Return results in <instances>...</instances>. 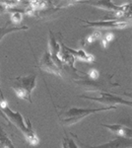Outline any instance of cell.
Segmentation results:
<instances>
[{"mask_svg":"<svg viewBox=\"0 0 132 148\" xmlns=\"http://www.w3.org/2000/svg\"><path fill=\"white\" fill-rule=\"evenodd\" d=\"M0 110L3 112V114L6 116L7 120L10 123H13L14 125L18 128L19 130H21V132L24 134L26 140L28 141L29 144L33 145H38L40 142L39 137L36 134V132L33 130V126L31 125V121L29 120H24L23 116L19 112H13L9 108L8 105H4V106L0 107Z\"/></svg>","mask_w":132,"mask_h":148,"instance_id":"obj_1","label":"cell"},{"mask_svg":"<svg viewBox=\"0 0 132 148\" xmlns=\"http://www.w3.org/2000/svg\"><path fill=\"white\" fill-rule=\"evenodd\" d=\"M114 109H116V106L105 107V108H101V109L71 108L59 116V121H60L62 125L70 126L79 123L81 120H83L84 118L90 116V114H95L101 113V112L110 111V110H114Z\"/></svg>","mask_w":132,"mask_h":148,"instance_id":"obj_2","label":"cell"},{"mask_svg":"<svg viewBox=\"0 0 132 148\" xmlns=\"http://www.w3.org/2000/svg\"><path fill=\"white\" fill-rule=\"evenodd\" d=\"M37 76L28 75L23 77H16L13 79L12 89L15 91L18 98L32 104V93L36 88Z\"/></svg>","mask_w":132,"mask_h":148,"instance_id":"obj_3","label":"cell"},{"mask_svg":"<svg viewBox=\"0 0 132 148\" xmlns=\"http://www.w3.org/2000/svg\"><path fill=\"white\" fill-rule=\"evenodd\" d=\"M80 98L86 100H90V101H96L102 103L104 105H126V106H131V102L126 101L123 98L116 96V95H112L110 93H105V92H101L100 97H91V96H86V95H82Z\"/></svg>","mask_w":132,"mask_h":148,"instance_id":"obj_4","label":"cell"},{"mask_svg":"<svg viewBox=\"0 0 132 148\" xmlns=\"http://www.w3.org/2000/svg\"><path fill=\"white\" fill-rule=\"evenodd\" d=\"M76 83L81 86L85 91L87 92H97L101 91L104 92V90H107L109 87H114V86H119L118 84H114V83H110L109 81L107 82V80H92V79H88V80H76Z\"/></svg>","mask_w":132,"mask_h":148,"instance_id":"obj_5","label":"cell"},{"mask_svg":"<svg viewBox=\"0 0 132 148\" xmlns=\"http://www.w3.org/2000/svg\"><path fill=\"white\" fill-rule=\"evenodd\" d=\"M86 22V25L84 26L85 28L92 27L97 29H117V30H122V29L130 26L129 21L126 20H107V21H84Z\"/></svg>","mask_w":132,"mask_h":148,"instance_id":"obj_6","label":"cell"},{"mask_svg":"<svg viewBox=\"0 0 132 148\" xmlns=\"http://www.w3.org/2000/svg\"><path fill=\"white\" fill-rule=\"evenodd\" d=\"M39 66H40V68H42V70L47 71V72L55 74V75H57V76L62 75V70L55 64L53 59L50 56L49 51H44V54L42 56V59L40 60Z\"/></svg>","mask_w":132,"mask_h":148,"instance_id":"obj_7","label":"cell"},{"mask_svg":"<svg viewBox=\"0 0 132 148\" xmlns=\"http://www.w3.org/2000/svg\"><path fill=\"white\" fill-rule=\"evenodd\" d=\"M131 145L132 142L130 138L118 137L107 143H105V144H101L98 145V146H93L89 148H131Z\"/></svg>","mask_w":132,"mask_h":148,"instance_id":"obj_8","label":"cell"},{"mask_svg":"<svg viewBox=\"0 0 132 148\" xmlns=\"http://www.w3.org/2000/svg\"><path fill=\"white\" fill-rule=\"evenodd\" d=\"M89 3L95 7L104 9V10H107L109 12H112V13L117 12V11L124 10V9L128 8V7H130V5H131L130 3H128L127 5L118 6V5H116V4L112 3V1H91V2H89Z\"/></svg>","mask_w":132,"mask_h":148,"instance_id":"obj_9","label":"cell"},{"mask_svg":"<svg viewBox=\"0 0 132 148\" xmlns=\"http://www.w3.org/2000/svg\"><path fill=\"white\" fill-rule=\"evenodd\" d=\"M101 125L104 127L107 128L111 131L112 133L118 135L119 137H125V138H130L132 137V130L131 128L127 127L125 125H105V123H101Z\"/></svg>","mask_w":132,"mask_h":148,"instance_id":"obj_10","label":"cell"},{"mask_svg":"<svg viewBox=\"0 0 132 148\" xmlns=\"http://www.w3.org/2000/svg\"><path fill=\"white\" fill-rule=\"evenodd\" d=\"M61 46L67 52H69V53L74 57V59H78V60L85 61V62H93L94 59H95V57H94L92 54L87 53V52L84 51L83 49H77V51H76V49L64 46V45H61Z\"/></svg>","mask_w":132,"mask_h":148,"instance_id":"obj_11","label":"cell"},{"mask_svg":"<svg viewBox=\"0 0 132 148\" xmlns=\"http://www.w3.org/2000/svg\"><path fill=\"white\" fill-rule=\"evenodd\" d=\"M29 30V27L27 26H22V27H13V26H9V23L7 24L5 27H0V42L2 40L4 37L11 33L19 32V31H26Z\"/></svg>","mask_w":132,"mask_h":148,"instance_id":"obj_12","label":"cell"},{"mask_svg":"<svg viewBox=\"0 0 132 148\" xmlns=\"http://www.w3.org/2000/svg\"><path fill=\"white\" fill-rule=\"evenodd\" d=\"M0 147L2 148H15L13 143L8 137V135L4 132L2 127L0 126Z\"/></svg>","mask_w":132,"mask_h":148,"instance_id":"obj_13","label":"cell"},{"mask_svg":"<svg viewBox=\"0 0 132 148\" xmlns=\"http://www.w3.org/2000/svg\"><path fill=\"white\" fill-rule=\"evenodd\" d=\"M101 38V32L100 31H94L91 35H89L88 37L85 38V40H83V44L84 45H89V44H92L95 40H99Z\"/></svg>","mask_w":132,"mask_h":148,"instance_id":"obj_14","label":"cell"},{"mask_svg":"<svg viewBox=\"0 0 132 148\" xmlns=\"http://www.w3.org/2000/svg\"><path fill=\"white\" fill-rule=\"evenodd\" d=\"M114 40V34L109 32V33H107V34L104 35V37L101 39V42H102L103 47H107V45L109 44V42H110V40Z\"/></svg>","mask_w":132,"mask_h":148,"instance_id":"obj_15","label":"cell"},{"mask_svg":"<svg viewBox=\"0 0 132 148\" xmlns=\"http://www.w3.org/2000/svg\"><path fill=\"white\" fill-rule=\"evenodd\" d=\"M86 75H87L88 77L92 80H97L100 78V73L97 69H90V71H89Z\"/></svg>","mask_w":132,"mask_h":148,"instance_id":"obj_16","label":"cell"},{"mask_svg":"<svg viewBox=\"0 0 132 148\" xmlns=\"http://www.w3.org/2000/svg\"><path fill=\"white\" fill-rule=\"evenodd\" d=\"M67 144V147L68 148H78V146L76 145V143L73 141V139H70V138H68V139H64Z\"/></svg>","mask_w":132,"mask_h":148,"instance_id":"obj_17","label":"cell"},{"mask_svg":"<svg viewBox=\"0 0 132 148\" xmlns=\"http://www.w3.org/2000/svg\"><path fill=\"white\" fill-rule=\"evenodd\" d=\"M5 13H8V8L0 2V15H3Z\"/></svg>","mask_w":132,"mask_h":148,"instance_id":"obj_18","label":"cell"},{"mask_svg":"<svg viewBox=\"0 0 132 148\" xmlns=\"http://www.w3.org/2000/svg\"><path fill=\"white\" fill-rule=\"evenodd\" d=\"M0 100H1V102H0V107H1V106H4V105H6V104H7L6 101H5V99H4L3 93H2L1 85H0Z\"/></svg>","mask_w":132,"mask_h":148,"instance_id":"obj_19","label":"cell"},{"mask_svg":"<svg viewBox=\"0 0 132 148\" xmlns=\"http://www.w3.org/2000/svg\"><path fill=\"white\" fill-rule=\"evenodd\" d=\"M62 147H63V148H68V147H67V144H66L65 140H64V141L62 142Z\"/></svg>","mask_w":132,"mask_h":148,"instance_id":"obj_20","label":"cell"}]
</instances>
